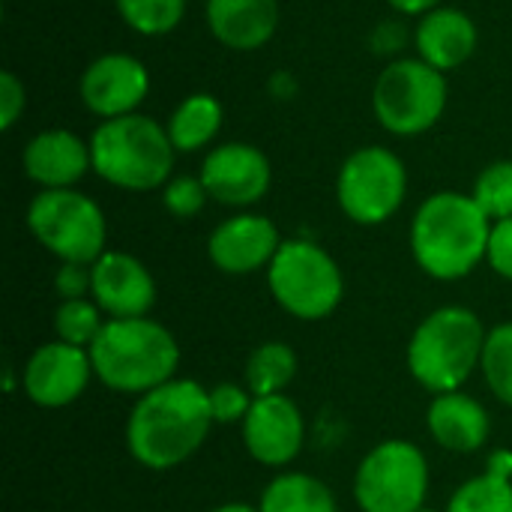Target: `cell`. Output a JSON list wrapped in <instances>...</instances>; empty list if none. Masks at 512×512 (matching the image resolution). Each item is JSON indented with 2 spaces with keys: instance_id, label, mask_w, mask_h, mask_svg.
Masks as SVG:
<instances>
[{
  "instance_id": "obj_1",
  "label": "cell",
  "mask_w": 512,
  "mask_h": 512,
  "mask_svg": "<svg viewBox=\"0 0 512 512\" xmlns=\"http://www.w3.org/2000/svg\"><path fill=\"white\" fill-rule=\"evenodd\" d=\"M213 426L207 387L174 378L135 399L126 420V447L141 468L171 471L201 450Z\"/></svg>"
},
{
  "instance_id": "obj_2",
  "label": "cell",
  "mask_w": 512,
  "mask_h": 512,
  "mask_svg": "<svg viewBox=\"0 0 512 512\" xmlns=\"http://www.w3.org/2000/svg\"><path fill=\"white\" fill-rule=\"evenodd\" d=\"M492 219L471 195L438 192L420 204L411 222V252L423 273L441 282L471 276L489 255Z\"/></svg>"
},
{
  "instance_id": "obj_3",
  "label": "cell",
  "mask_w": 512,
  "mask_h": 512,
  "mask_svg": "<svg viewBox=\"0 0 512 512\" xmlns=\"http://www.w3.org/2000/svg\"><path fill=\"white\" fill-rule=\"evenodd\" d=\"M93 375L114 393L144 396L177 378L180 345L174 333L147 318H108L90 345Z\"/></svg>"
},
{
  "instance_id": "obj_4",
  "label": "cell",
  "mask_w": 512,
  "mask_h": 512,
  "mask_svg": "<svg viewBox=\"0 0 512 512\" xmlns=\"http://www.w3.org/2000/svg\"><path fill=\"white\" fill-rule=\"evenodd\" d=\"M489 330L468 306H441L426 315L408 342V369L414 381L441 396L456 393L480 369Z\"/></svg>"
},
{
  "instance_id": "obj_5",
  "label": "cell",
  "mask_w": 512,
  "mask_h": 512,
  "mask_svg": "<svg viewBox=\"0 0 512 512\" xmlns=\"http://www.w3.org/2000/svg\"><path fill=\"white\" fill-rule=\"evenodd\" d=\"M93 171L126 192H150L168 183L174 168V144L168 129L153 117L126 114L105 120L90 138Z\"/></svg>"
},
{
  "instance_id": "obj_6",
  "label": "cell",
  "mask_w": 512,
  "mask_h": 512,
  "mask_svg": "<svg viewBox=\"0 0 512 512\" xmlns=\"http://www.w3.org/2000/svg\"><path fill=\"white\" fill-rule=\"evenodd\" d=\"M273 300L300 321H321L342 303L345 279L327 249L312 240H282L267 267Z\"/></svg>"
},
{
  "instance_id": "obj_7",
  "label": "cell",
  "mask_w": 512,
  "mask_h": 512,
  "mask_svg": "<svg viewBox=\"0 0 512 512\" xmlns=\"http://www.w3.org/2000/svg\"><path fill=\"white\" fill-rule=\"evenodd\" d=\"M27 228L60 264H93L108 252L99 204L75 189H42L27 207Z\"/></svg>"
},
{
  "instance_id": "obj_8",
  "label": "cell",
  "mask_w": 512,
  "mask_h": 512,
  "mask_svg": "<svg viewBox=\"0 0 512 512\" xmlns=\"http://www.w3.org/2000/svg\"><path fill=\"white\" fill-rule=\"evenodd\" d=\"M429 495L426 453L402 438L372 447L354 474V501L363 512H417Z\"/></svg>"
},
{
  "instance_id": "obj_9",
  "label": "cell",
  "mask_w": 512,
  "mask_h": 512,
  "mask_svg": "<svg viewBox=\"0 0 512 512\" xmlns=\"http://www.w3.org/2000/svg\"><path fill=\"white\" fill-rule=\"evenodd\" d=\"M372 108L387 132L420 135L432 129L447 108L444 72L426 60H396L378 75Z\"/></svg>"
},
{
  "instance_id": "obj_10",
  "label": "cell",
  "mask_w": 512,
  "mask_h": 512,
  "mask_svg": "<svg viewBox=\"0 0 512 512\" xmlns=\"http://www.w3.org/2000/svg\"><path fill=\"white\" fill-rule=\"evenodd\" d=\"M408 171L387 147H363L351 153L336 180L342 213L357 225L387 222L405 201Z\"/></svg>"
},
{
  "instance_id": "obj_11",
  "label": "cell",
  "mask_w": 512,
  "mask_h": 512,
  "mask_svg": "<svg viewBox=\"0 0 512 512\" xmlns=\"http://www.w3.org/2000/svg\"><path fill=\"white\" fill-rule=\"evenodd\" d=\"M93 378L96 375H93L90 351L54 339L39 345L27 357L21 372V390L33 405L54 411L78 402Z\"/></svg>"
},
{
  "instance_id": "obj_12",
  "label": "cell",
  "mask_w": 512,
  "mask_h": 512,
  "mask_svg": "<svg viewBox=\"0 0 512 512\" xmlns=\"http://www.w3.org/2000/svg\"><path fill=\"white\" fill-rule=\"evenodd\" d=\"M243 426V444L246 453L264 465V468H285L291 465L306 441V420L294 399L282 396H264L252 402V411L246 414Z\"/></svg>"
},
{
  "instance_id": "obj_13",
  "label": "cell",
  "mask_w": 512,
  "mask_h": 512,
  "mask_svg": "<svg viewBox=\"0 0 512 512\" xmlns=\"http://www.w3.org/2000/svg\"><path fill=\"white\" fill-rule=\"evenodd\" d=\"M207 195L225 207H252L270 189V162L252 144H222L201 165Z\"/></svg>"
},
{
  "instance_id": "obj_14",
  "label": "cell",
  "mask_w": 512,
  "mask_h": 512,
  "mask_svg": "<svg viewBox=\"0 0 512 512\" xmlns=\"http://www.w3.org/2000/svg\"><path fill=\"white\" fill-rule=\"evenodd\" d=\"M279 246L282 237L267 216L240 213L213 228L207 237V258L228 276H249L270 267Z\"/></svg>"
},
{
  "instance_id": "obj_15",
  "label": "cell",
  "mask_w": 512,
  "mask_h": 512,
  "mask_svg": "<svg viewBox=\"0 0 512 512\" xmlns=\"http://www.w3.org/2000/svg\"><path fill=\"white\" fill-rule=\"evenodd\" d=\"M93 270V303L105 318H147L156 306V279L129 252H105L90 264Z\"/></svg>"
},
{
  "instance_id": "obj_16",
  "label": "cell",
  "mask_w": 512,
  "mask_h": 512,
  "mask_svg": "<svg viewBox=\"0 0 512 512\" xmlns=\"http://www.w3.org/2000/svg\"><path fill=\"white\" fill-rule=\"evenodd\" d=\"M150 90V75L141 60L129 54H105L93 60L81 75L84 105L105 120L135 114Z\"/></svg>"
},
{
  "instance_id": "obj_17",
  "label": "cell",
  "mask_w": 512,
  "mask_h": 512,
  "mask_svg": "<svg viewBox=\"0 0 512 512\" xmlns=\"http://www.w3.org/2000/svg\"><path fill=\"white\" fill-rule=\"evenodd\" d=\"M87 168H93L90 144L66 129L39 132L24 147V171L42 189H72Z\"/></svg>"
},
{
  "instance_id": "obj_18",
  "label": "cell",
  "mask_w": 512,
  "mask_h": 512,
  "mask_svg": "<svg viewBox=\"0 0 512 512\" xmlns=\"http://www.w3.org/2000/svg\"><path fill=\"white\" fill-rule=\"evenodd\" d=\"M426 429L432 441L450 453H477L489 444L492 417L468 393H441L429 402Z\"/></svg>"
},
{
  "instance_id": "obj_19",
  "label": "cell",
  "mask_w": 512,
  "mask_h": 512,
  "mask_svg": "<svg viewBox=\"0 0 512 512\" xmlns=\"http://www.w3.org/2000/svg\"><path fill=\"white\" fill-rule=\"evenodd\" d=\"M207 24L210 33L234 48L255 51L270 42L279 24L276 0H207Z\"/></svg>"
},
{
  "instance_id": "obj_20",
  "label": "cell",
  "mask_w": 512,
  "mask_h": 512,
  "mask_svg": "<svg viewBox=\"0 0 512 512\" xmlns=\"http://www.w3.org/2000/svg\"><path fill=\"white\" fill-rule=\"evenodd\" d=\"M417 51L435 69L462 66L477 48V24L462 9H432L417 24Z\"/></svg>"
},
{
  "instance_id": "obj_21",
  "label": "cell",
  "mask_w": 512,
  "mask_h": 512,
  "mask_svg": "<svg viewBox=\"0 0 512 512\" xmlns=\"http://www.w3.org/2000/svg\"><path fill=\"white\" fill-rule=\"evenodd\" d=\"M261 512H339L333 489L303 471H285L267 483L258 501Z\"/></svg>"
},
{
  "instance_id": "obj_22",
  "label": "cell",
  "mask_w": 512,
  "mask_h": 512,
  "mask_svg": "<svg viewBox=\"0 0 512 512\" xmlns=\"http://www.w3.org/2000/svg\"><path fill=\"white\" fill-rule=\"evenodd\" d=\"M297 378V354L291 345L285 342H264L258 345L249 360H246V372H243V384L249 387V393L255 399L264 396H282L291 381Z\"/></svg>"
},
{
  "instance_id": "obj_23",
  "label": "cell",
  "mask_w": 512,
  "mask_h": 512,
  "mask_svg": "<svg viewBox=\"0 0 512 512\" xmlns=\"http://www.w3.org/2000/svg\"><path fill=\"white\" fill-rule=\"evenodd\" d=\"M222 126V105L210 93H195L177 105L168 123V135L174 150L192 153L207 147Z\"/></svg>"
},
{
  "instance_id": "obj_24",
  "label": "cell",
  "mask_w": 512,
  "mask_h": 512,
  "mask_svg": "<svg viewBox=\"0 0 512 512\" xmlns=\"http://www.w3.org/2000/svg\"><path fill=\"white\" fill-rule=\"evenodd\" d=\"M444 512H512V477L486 468L453 492Z\"/></svg>"
},
{
  "instance_id": "obj_25",
  "label": "cell",
  "mask_w": 512,
  "mask_h": 512,
  "mask_svg": "<svg viewBox=\"0 0 512 512\" xmlns=\"http://www.w3.org/2000/svg\"><path fill=\"white\" fill-rule=\"evenodd\" d=\"M105 321H108L105 312L93 300H87V297H81V300H63L57 306V312H54V333L66 345H75V348H87L90 351V345L99 339Z\"/></svg>"
},
{
  "instance_id": "obj_26",
  "label": "cell",
  "mask_w": 512,
  "mask_h": 512,
  "mask_svg": "<svg viewBox=\"0 0 512 512\" xmlns=\"http://www.w3.org/2000/svg\"><path fill=\"white\" fill-rule=\"evenodd\" d=\"M480 369L495 399L512 408V321L489 330Z\"/></svg>"
},
{
  "instance_id": "obj_27",
  "label": "cell",
  "mask_w": 512,
  "mask_h": 512,
  "mask_svg": "<svg viewBox=\"0 0 512 512\" xmlns=\"http://www.w3.org/2000/svg\"><path fill=\"white\" fill-rule=\"evenodd\" d=\"M117 9L132 30L162 36L183 21L186 0H117Z\"/></svg>"
},
{
  "instance_id": "obj_28",
  "label": "cell",
  "mask_w": 512,
  "mask_h": 512,
  "mask_svg": "<svg viewBox=\"0 0 512 512\" xmlns=\"http://www.w3.org/2000/svg\"><path fill=\"white\" fill-rule=\"evenodd\" d=\"M471 198L480 204V210L492 222L512 219V162H492L486 171H480Z\"/></svg>"
},
{
  "instance_id": "obj_29",
  "label": "cell",
  "mask_w": 512,
  "mask_h": 512,
  "mask_svg": "<svg viewBox=\"0 0 512 512\" xmlns=\"http://www.w3.org/2000/svg\"><path fill=\"white\" fill-rule=\"evenodd\" d=\"M207 396H210V414H213L216 426L243 423L246 414L252 411V402H255L249 387L246 384H234V381H222V384L210 387Z\"/></svg>"
},
{
  "instance_id": "obj_30",
  "label": "cell",
  "mask_w": 512,
  "mask_h": 512,
  "mask_svg": "<svg viewBox=\"0 0 512 512\" xmlns=\"http://www.w3.org/2000/svg\"><path fill=\"white\" fill-rule=\"evenodd\" d=\"M207 189L201 183V177H174L165 183L162 189V204L168 213H174L177 219H189L198 216L207 204Z\"/></svg>"
},
{
  "instance_id": "obj_31",
  "label": "cell",
  "mask_w": 512,
  "mask_h": 512,
  "mask_svg": "<svg viewBox=\"0 0 512 512\" xmlns=\"http://www.w3.org/2000/svg\"><path fill=\"white\" fill-rule=\"evenodd\" d=\"M54 288L63 300H81L90 297L93 288V270L90 264H60L57 276H54Z\"/></svg>"
},
{
  "instance_id": "obj_32",
  "label": "cell",
  "mask_w": 512,
  "mask_h": 512,
  "mask_svg": "<svg viewBox=\"0 0 512 512\" xmlns=\"http://www.w3.org/2000/svg\"><path fill=\"white\" fill-rule=\"evenodd\" d=\"M486 261H489V267L501 279L512 282V219H504V222L492 225V240H489Z\"/></svg>"
},
{
  "instance_id": "obj_33",
  "label": "cell",
  "mask_w": 512,
  "mask_h": 512,
  "mask_svg": "<svg viewBox=\"0 0 512 512\" xmlns=\"http://www.w3.org/2000/svg\"><path fill=\"white\" fill-rule=\"evenodd\" d=\"M24 84L18 81L15 72H0V129H12L15 120L21 117L24 111Z\"/></svg>"
},
{
  "instance_id": "obj_34",
  "label": "cell",
  "mask_w": 512,
  "mask_h": 512,
  "mask_svg": "<svg viewBox=\"0 0 512 512\" xmlns=\"http://www.w3.org/2000/svg\"><path fill=\"white\" fill-rule=\"evenodd\" d=\"M405 45V30H402V24H396V21H384L375 33H372V48L378 51V54H393V51H399Z\"/></svg>"
},
{
  "instance_id": "obj_35",
  "label": "cell",
  "mask_w": 512,
  "mask_h": 512,
  "mask_svg": "<svg viewBox=\"0 0 512 512\" xmlns=\"http://www.w3.org/2000/svg\"><path fill=\"white\" fill-rule=\"evenodd\" d=\"M270 93H273L276 99H291V96L297 93V81H294V75H288V72H276V75L270 78Z\"/></svg>"
},
{
  "instance_id": "obj_36",
  "label": "cell",
  "mask_w": 512,
  "mask_h": 512,
  "mask_svg": "<svg viewBox=\"0 0 512 512\" xmlns=\"http://www.w3.org/2000/svg\"><path fill=\"white\" fill-rule=\"evenodd\" d=\"M441 0H390L393 9L405 12V15H426L438 6Z\"/></svg>"
},
{
  "instance_id": "obj_37",
  "label": "cell",
  "mask_w": 512,
  "mask_h": 512,
  "mask_svg": "<svg viewBox=\"0 0 512 512\" xmlns=\"http://www.w3.org/2000/svg\"><path fill=\"white\" fill-rule=\"evenodd\" d=\"M489 471H498V474H504V477H512V453H507V450L492 453V459H489Z\"/></svg>"
},
{
  "instance_id": "obj_38",
  "label": "cell",
  "mask_w": 512,
  "mask_h": 512,
  "mask_svg": "<svg viewBox=\"0 0 512 512\" xmlns=\"http://www.w3.org/2000/svg\"><path fill=\"white\" fill-rule=\"evenodd\" d=\"M210 512H261L258 507H249V504H222V507H216V510Z\"/></svg>"
},
{
  "instance_id": "obj_39",
  "label": "cell",
  "mask_w": 512,
  "mask_h": 512,
  "mask_svg": "<svg viewBox=\"0 0 512 512\" xmlns=\"http://www.w3.org/2000/svg\"><path fill=\"white\" fill-rule=\"evenodd\" d=\"M417 512H438V510H429V507H423V510H417Z\"/></svg>"
}]
</instances>
